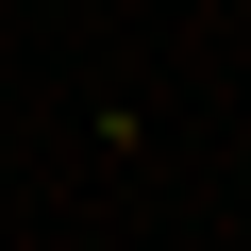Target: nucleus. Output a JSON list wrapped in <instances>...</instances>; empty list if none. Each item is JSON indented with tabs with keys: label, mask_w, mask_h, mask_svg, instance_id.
Returning <instances> with one entry per match:
<instances>
[{
	"label": "nucleus",
	"mask_w": 251,
	"mask_h": 251,
	"mask_svg": "<svg viewBox=\"0 0 251 251\" xmlns=\"http://www.w3.org/2000/svg\"><path fill=\"white\" fill-rule=\"evenodd\" d=\"M234 184H251V134H234Z\"/></svg>",
	"instance_id": "nucleus-1"
}]
</instances>
